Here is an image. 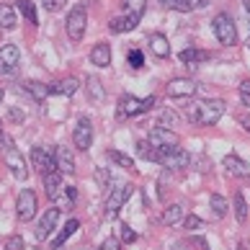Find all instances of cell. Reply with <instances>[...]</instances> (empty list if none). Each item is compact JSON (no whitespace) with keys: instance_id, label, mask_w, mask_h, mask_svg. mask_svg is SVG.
Wrapping results in <instances>:
<instances>
[{"instance_id":"cell-36","label":"cell","mask_w":250,"mask_h":250,"mask_svg":"<svg viewBox=\"0 0 250 250\" xmlns=\"http://www.w3.org/2000/svg\"><path fill=\"white\" fill-rule=\"evenodd\" d=\"M96 183H98L101 188H106L108 183H111V173L106 168H96Z\"/></svg>"},{"instance_id":"cell-2","label":"cell","mask_w":250,"mask_h":250,"mask_svg":"<svg viewBox=\"0 0 250 250\" xmlns=\"http://www.w3.org/2000/svg\"><path fill=\"white\" fill-rule=\"evenodd\" d=\"M85 26H88V11L85 5H75L72 11L67 13V21H64V29H67V36L72 42H80L85 36Z\"/></svg>"},{"instance_id":"cell-39","label":"cell","mask_w":250,"mask_h":250,"mask_svg":"<svg viewBox=\"0 0 250 250\" xmlns=\"http://www.w3.org/2000/svg\"><path fill=\"white\" fill-rule=\"evenodd\" d=\"M98 250H122V243H119L116 237H106L104 243H101V248Z\"/></svg>"},{"instance_id":"cell-38","label":"cell","mask_w":250,"mask_h":250,"mask_svg":"<svg viewBox=\"0 0 250 250\" xmlns=\"http://www.w3.org/2000/svg\"><path fill=\"white\" fill-rule=\"evenodd\" d=\"M64 3H67V0H42L44 11H49V13H57V11H62Z\"/></svg>"},{"instance_id":"cell-8","label":"cell","mask_w":250,"mask_h":250,"mask_svg":"<svg viewBox=\"0 0 250 250\" xmlns=\"http://www.w3.org/2000/svg\"><path fill=\"white\" fill-rule=\"evenodd\" d=\"M18 62H21V49H18L16 44H5V47L0 49V78L13 75Z\"/></svg>"},{"instance_id":"cell-51","label":"cell","mask_w":250,"mask_h":250,"mask_svg":"<svg viewBox=\"0 0 250 250\" xmlns=\"http://www.w3.org/2000/svg\"><path fill=\"white\" fill-rule=\"evenodd\" d=\"M52 250H64V245H54Z\"/></svg>"},{"instance_id":"cell-32","label":"cell","mask_w":250,"mask_h":250,"mask_svg":"<svg viewBox=\"0 0 250 250\" xmlns=\"http://www.w3.org/2000/svg\"><path fill=\"white\" fill-rule=\"evenodd\" d=\"M78 227H80V222H78V219H70L67 225H64V229L57 235V240H54V245H64V240L75 235V229H78Z\"/></svg>"},{"instance_id":"cell-34","label":"cell","mask_w":250,"mask_h":250,"mask_svg":"<svg viewBox=\"0 0 250 250\" xmlns=\"http://www.w3.org/2000/svg\"><path fill=\"white\" fill-rule=\"evenodd\" d=\"M122 5L126 13H140V16L145 13V0H124Z\"/></svg>"},{"instance_id":"cell-23","label":"cell","mask_w":250,"mask_h":250,"mask_svg":"<svg viewBox=\"0 0 250 250\" xmlns=\"http://www.w3.org/2000/svg\"><path fill=\"white\" fill-rule=\"evenodd\" d=\"M85 83H88V85H85V90H88V96L93 98L96 104H101V101L106 98V88H104V83H101V80H98L96 75H90V78H88Z\"/></svg>"},{"instance_id":"cell-7","label":"cell","mask_w":250,"mask_h":250,"mask_svg":"<svg viewBox=\"0 0 250 250\" xmlns=\"http://www.w3.org/2000/svg\"><path fill=\"white\" fill-rule=\"evenodd\" d=\"M129 196H132V186H124V183H119L116 188H111L108 196H106V214H108V217H116L119 209H122L124 204L129 201Z\"/></svg>"},{"instance_id":"cell-6","label":"cell","mask_w":250,"mask_h":250,"mask_svg":"<svg viewBox=\"0 0 250 250\" xmlns=\"http://www.w3.org/2000/svg\"><path fill=\"white\" fill-rule=\"evenodd\" d=\"M72 142H75L78 150H90V145H93V122H90L88 116L78 119L75 129H72Z\"/></svg>"},{"instance_id":"cell-4","label":"cell","mask_w":250,"mask_h":250,"mask_svg":"<svg viewBox=\"0 0 250 250\" xmlns=\"http://www.w3.org/2000/svg\"><path fill=\"white\" fill-rule=\"evenodd\" d=\"M225 101L222 98H209V101H204L201 108H199V124L204 126H214L222 116H225Z\"/></svg>"},{"instance_id":"cell-21","label":"cell","mask_w":250,"mask_h":250,"mask_svg":"<svg viewBox=\"0 0 250 250\" xmlns=\"http://www.w3.org/2000/svg\"><path fill=\"white\" fill-rule=\"evenodd\" d=\"M21 90H26L34 101H44L49 96V85H44V83H39V80H26Z\"/></svg>"},{"instance_id":"cell-18","label":"cell","mask_w":250,"mask_h":250,"mask_svg":"<svg viewBox=\"0 0 250 250\" xmlns=\"http://www.w3.org/2000/svg\"><path fill=\"white\" fill-rule=\"evenodd\" d=\"M225 170L229 175H240V178H245V175H250V165L245 160H240L237 155H227L225 157Z\"/></svg>"},{"instance_id":"cell-46","label":"cell","mask_w":250,"mask_h":250,"mask_svg":"<svg viewBox=\"0 0 250 250\" xmlns=\"http://www.w3.org/2000/svg\"><path fill=\"white\" fill-rule=\"evenodd\" d=\"M157 186H160V188H157V196L165 199V175H160V183H157Z\"/></svg>"},{"instance_id":"cell-43","label":"cell","mask_w":250,"mask_h":250,"mask_svg":"<svg viewBox=\"0 0 250 250\" xmlns=\"http://www.w3.org/2000/svg\"><path fill=\"white\" fill-rule=\"evenodd\" d=\"M181 3L186 5L188 11H196V8H204V5H207V0H181Z\"/></svg>"},{"instance_id":"cell-42","label":"cell","mask_w":250,"mask_h":250,"mask_svg":"<svg viewBox=\"0 0 250 250\" xmlns=\"http://www.w3.org/2000/svg\"><path fill=\"white\" fill-rule=\"evenodd\" d=\"M122 240H124V243H134V240H137V232H134V229L132 227H122Z\"/></svg>"},{"instance_id":"cell-3","label":"cell","mask_w":250,"mask_h":250,"mask_svg":"<svg viewBox=\"0 0 250 250\" xmlns=\"http://www.w3.org/2000/svg\"><path fill=\"white\" fill-rule=\"evenodd\" d=\"M214 34H217V39L219 44H225V47H232V44L237 42V29H235V21H232V16L229 13H219L214 16Z\"/></svg>"},{"instance_id":"cell-35","label":"cell","mask_w":250,"mask_h":250,"mask_svg":"<svg viewBox=\"0 0 250 250\" xmlns=\"http://www.w3.org/2000/svg\"><path fill=\"white\" fill-rule=\"evenodd\" d=\"M126 62L132 64L134 70H140L142 64H145V57H142V52H140V49H132V52H129V57H126Z\"/></svg>"},{"instance_id":"cell-41","label":"cell","mask_w":250,"mask_h":250,"mask_svg":"<svg viewBox=\"0 0 250 250\" xmlns=\"http://www.w3.org/2000/svg\"><path fill=\"white\" fill-rule=\"evenodd\" d=\"M183 225H186V229H199L201 227V219L196 214H188V217H183Z\"/></svg>"},{"instance_id":"cell-9","label":"cell","mask_w":250,"mask_h":250,"mask_svg":"<svg viewBox=\"0 0 250 250\" xmlns=\"http://www.w3.org/2000/svg\"><path fill=\"white\" fill-rule=\"evenodd\" d=\"M3 152H5V165L11 168L13 178H18V181H26V178H29V168H26V163H23V155L18 152L13 145L8 147V150H3Z\"/></svg>"},{"instance_id":"cell-20","label":"cell","mask_w":250,"mask_h":250,"mask_svg":"<svg viewBox=\"0 0 250 250\" xmlns=\"http://www.w3.org/2000/svg\"><path fill=\"white\" fill-rule=\"evenodd\" d=\"M44 188H47V196L49 199H60V191H62V173L60 170H52L44 175Z\"/></svg>"},{"instance_id":"cell-11","label":"cell","mask_w":250,"mask_h":250,"mask_svg":"<svg viewBox=\"0 0 250 250\" xmlns=\"http://www.w3.org/2000/svg\"><path fill=\"white\" fill-rule=\"evenodd\" d=\"M147 142H150L152 147H173V145H178V134L173 132V129H163V126H155L150 134H147Z\"/></svg>"},{"instance_id":"cell-49","label":"cell","mask_w":250,"mask_h":250,"mask_svg":"<svg viewBox=\"0 0 250 250\" xmlns=\"http://www.w3.org/2000/svg\"><path fill=\"white\" fill-rule=\"evenodd\" d=\"M243 3H245V11L250 13V0H243Z\"/></svg>"},{"instance_id":"cell-12","label":"cell","mask_w":250,"mask_h":250,"mask_svg":"<svg viewBox=\"0 0 250 250\" xmlns=\"http://www.w3.org/2000/svg\"><path fill=\"white\" fill-rule=\"evenodd\" d=\"M31 165H34V168L39 170L42 175L57 170V165H54V157H52L47 150H42V147H34V150H31Z\"/></svg>"},{"instance_id":"cell-45","label":"cell","mask_w":250,"mask_h":250,"mask_svg":"<svg viewBox=\"0 0 250 250\" xmlns=\"http://www.w3.org/2000/svg\"><path fill=\"white\" fill-rule=\"evenodd\" d=\"M8 116H11L13 122H23V114H21L18 108H11V111H8Z\"/></svg>"},{"instance_id":"cell-33","label":"cell","mask_w":250,"mask_h":250,"mask_svg":"<svg viewBox=\"0 0 250 250\" xmlns=\"http://www.w3.org/2000/svg\"><path fill=\"white\" fill-rule=\"evenodd\" d=\"M199 108H201V104H199V101H188V104L183 106V114H186V119H188V122L199 124Z\"/></svg>"},{"instance_id":"cell-24","label":"cell","mask_w":250,"mask_h":250,"mask_svg":"<svg viewBox=\"0 0 250 250\" xmlns=\"http://www.w3.org/2000/svg\"><path fill=\"white\" fill-rule=\"evenodd\" d=\"M181 219H183V207L181 204H170V207L163 211V225H168V227L178 225Z\"/></svg>"},{"instance_id":"cell-30","label":"cell","mask_w":250,"mask_h":250,"mask_svg":"<svg viewBox=\"0 0 250 250\" xmlns=\"http://www.w3.org/2000/svg\"><path fill=\"white\" fill-rule=\"evenodd\" d=\"M209 204H211V209H214V214L217 217H225L227 214V209H229V204L225 196H219V193H211L209 196Z\"/></svg>"},{"instance_id":"cell-13","label":"cell","mask_w":250,"mask_h":250,"mask_svg":"<svg viewBox=\"0 0 250 250\" xmlns=\"http://www.w3.org/2000/svg\"><path fill=\"white\" fill-rule=\"evenodd\" d=\"M57 222H60V209L57 207H52V209L44 211L39 227H36V240H49V235H52V229H54Z\"/></svg>"},{"instance_id":"cell-19","label":"cell","mask_w":250,"mask_h":250,"mask_svg":"<svg viewBox=\"0 0 250 250\" xmlns=\"http://www.w3.org/2000/svg\"><path fill=\"white\" fill-rule=\"evenodd\" d=\"M90 62L96 64V67H108L111 64V47L106 42H98L93 52H90Z\"/></svg>"},{"instance_id":"cell-48","label":"cell","mask_w":250,"mask_h":250,"mask_svg":"<svg viewBox=\"0 0 250 250\" xmlns=\"http://www.w3.org/2000/svg\"><path fill=\"white\" fill-rule=\"evenodd\" d=\"M160 3H163V5H168V8H173V3H175V0H160Z\"/></svg>"},{"instance_id":"cell-26","label":"cell","mask_w":250,"mask_h":250,"mask_svg":"<svg viewBox=\"0 0 250 250\" xmlns=\"http://www.w3.org/2000/svg\"><path fill=\"white\" fill-rule=\"evenodd\" d=\"M232 204H235V217H237V222H240V225H245V222H248V204H245V196H243L240 191L235 193Z\"/></svg>"},{"instance_id":"cell-17","label":"cell","mask_w":250,"mask_h":250,"mask_svg":"<svg viewBox=\"0 0 250 250\" xmlns=\"http://www.w3.org/2000/svg\"><path fill=\"white\" fill-rule=\"evenodd\" d=\"M78 88H80L78 78H62V80H54L49 85V93H54V96H72Z\"/></svg>"},{"instance_id":"cell-27","label":"cell","mask_w":250,"mask_h":250,"mask_svg":"<svg viewBox=\"0 0 250 250\" xmlns=\"http://www.w3.org/2000/svg\"><path fill=\"white\" fill-rule=\"evenodd\" d=\"M16 8L21 11V16H23L29 23H36V21H39V18H36V8H34L31 0H16Z\"/></svg>"},{"instance_id":"cell-25","label":"cell","mask_w":250,"mask_h":250,"mask_svg":"<svg viewBox=\"0 0 250 250\" xmlns=\"http://www.w3.org/2000/svg\"><path fill=\"white\" fill-rule=\"evenodd\" d=\"M207 60H209V52H204V49H183L181 52L183 64H196V62H207Z\"/></svg>"},{"instance_id":"cell-29","label":"cell","mask_w":250,"mask_h":250,"mask_svg":"<svg viewBox=\"0 0 250 250\" xmlns=\"http://www.w3.org/2000/svg\"><path fill=\"white\" fill-rule=\"evenodd\" d=\"M0 26H3V29H13L16 26V11L11 5H0Z\"/></svg>"},{"instance_id":"cell-5","label":"cell","mask_w":250,"mask_h":250,"mask_svg":"<svg viewBox=\"0 0 250 250\" xmlns=\"http://www.w3.org/2000/svg\"><path fill=\"white\" fill-rule=\"evenodd\" d=\"M36 209H39L36 193H34L31 188H23L21 193H18V199H16V214H18V219H21V222H29V219H34Z\"/></svg>"},{"instance_id":"cell-22","label":"cell","mask_w":250,"mask_h":250,"mask_svg":"<svg viewBox=\"0 0 250 250\" xmlns=\"http://www.w3.org/2000/svg\"><path fill=\"white\" fill-rule=\"evenodd\" d=\"M150 49H152L155 57H168V54H170V44H168V39H165L163 34H152L150 36Z\"/></svg>"},{"instance_id":"cell-1","label":"cell","mask_w":250,"mask_h":250,"mask_svg":"<svg viewBox=\"0 0 250 250\" xmlns=\"http://www.w3.org/2000/svg\"><path fill=\"white\" fill-rule=\"evenodd\" d=\"M157 150V147H155ZM155 163H160L163 168H170V170H181V168H188L191 165V155L186 150H181L178 145L173 147H160L155 155Z\"/></svg>"},{"instance_id":"cell-16","label":"cell","mask_w":250,"mask_h":250,"mask_svg":"<svg viewBox=\"0 0 250 250\" xmlns=\"http://www.w3.org/2000/svg\"><path fill=\"white\" fill-rule=\"evenodd\" d=\"M142 21V16L140 13H126V16H119V18H114V21L108 23V29L114 31V34H122V31H132V29H137V23Z\"/></svg>"},{"instance_id":"cell-40","label":"cell","mask_w":250,"mask_h":250,"mask_svg":"<svg viewBox=\"0 0 250 250\" xmlns=\"http://www.w3.org/2000/svg\"><path fill=\"white\" fill-rule=\"evenodd\" d=\"M5 250H23V237H18V235L8 237V243H5Z\"/></svg>"},{"instance_id":"cell-37","label":"cell","mask_w":250,"mask_h":250,"mask_svg":"<svg viewBox=\"0 0 250 250\" xmlns=\"http://www.w3.org/2000/svg\"><path fill=\"white\" fill-rule=\"evenodd\" d=\"M240 101H243V106H250V78L240 83Z\"/></svg>"},{"instance_id":"cell-47","label":"cell","mask_w":250,"mask_h":250,"mask_svg":"<svg viewBox=\"0 0 250 250\" xmlns=\"http://www.w3.org/2000/svg\"><path fill=\"white\" fill-rule=\"evenodd\" d=\"M240 124H243L248 132H250V116H240Z\"/></svg>"},{"instance_id":"cell-28","label":"cell","mask_w":250,"mask_h":250,"mask_svg":"<svg viewBox=\"0 0 250 250\" xmlns=\"http://www.w3.org/2000/svg\"><path fill=\"white\" fill-rule=\"evenodd\" d=\"M175 124H178V114H175L173 108H163V111H160V119H157V126L173 129Z\"/></svg>"},{"instance_id":"cell-15","label":"cell","mask_w":250,"mask_h":250,"mask_svg":"<svg viewBox=\"0 0 250 250\" xmlns=\"http://www.w3.org/2000/svg\"><path fill=\"white\" fill-rule=\"evenodd\" d=\"M137 114H145L140 98H134V96H122L119 98V106H116L119 119H129V116H137Z\"/></svg>"},{"instance_id":"cell-52","label":"cell","mask_w":250,"mask_h":250,"mask_svg":"<svg viewBox=\"0 0 250 250\" xmlns=\"http://www.w3.org/2000/svg\"><path fill=\"white\" fill-rule=\"evenodd\" d=\"M173 250H186V248H183V245H178V248H173Z\"/></svg>"},{"instance_id":"cell-50","label":"cell","mask_w":250,"mask_h":250,"mask_svg":"<svg viewBox=\"0 0 250 250\" xmlns=\"http://www.w3.org/2000/svg\"><path fill=\"white\" fill-rule=\"evenodd\" d=\"M3 96H5V90H3V88H0V104H3Z\"/></svg>"},{"instance_id":"cell-31","label":"cell","mask_w":250,"mask_h":250,"mask_svg":"<svg viewBox=\"0 0 250 250\" xmlns=\"http://www.w3.org/2000/svg\"><path fill=\"white\" fill-rule=\"evenodd\" d=\"M108 155V160H114L116 165H122V168H134V160H132V157H129V155H124V152H119V150H108L106 152Z\"/></svg>"},{"instance_id":"cell-53","label":"cell","mask_w":250,"mask_h":250,"mask_svg":"<svg viewBox=\"0 0 250 250\" xmlns=\"http://www.w3.org/2000/svg\"><path fill=\"white\" fill-rule=\"evenodd\" d=\"M248 49H250V36H248Z\"/></svg>"},{"instance_id":"cell-44","label":"cell","mask_w":250,"mask_h":250,"mask_svg":"<svg viewBox=\"0 0 250 250\" xmlns=\"http://www.w3.org/2000/svg\"><path fill=\"white\" fill-rule=\"evenodd\" d=\"M155 101H157L155 96H147V98H142V111H150V108L155 106Z\"/></svg>"},{"instance_id":"cell-14","label":"cell","mask_w":250,"mask_h":250,"mask_svg":"<svg viewBox=\"0 0 250 250\" xmlns=\"http://www.w3.org/2000/svg\"><path fill=\"white\" fill-rule=\"evenodd\" d=\"M54 165H57V170L64 173V175L75 173V157H72L70 147H54Z\"/></svg>"},{"instance_id":"cell-10","label":"cell","mask_w":250,"mask_h":250,"mask_svg":"<svg viewBox=\"0 0 250 250\" xmlns=\"http://www.w3.org/2000/svg\"><path fill=\"white\" fill-rule=\"evenodd\" d=\"M165 90H168L170 98H191L196 93V83L188 80V78H175L165 85Z\"/></svg>"}]
</instances>
